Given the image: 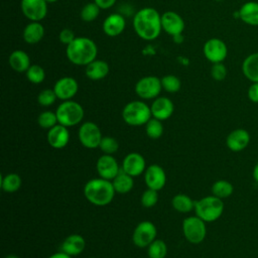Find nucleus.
I'll return each mask as SVG.
<instances>
[{"label":"nucleus","instance_id":"obj_43","mask_svg":"<svg viewBox=\"0 0 258 258\" xmlns=\"http://www.w3.org/2000/svg\"><path fill=\"white\" fill-rule=\"evenodd\" d=\"M248 98L253 103H258V83H252L248 89Z\"/></svg>","mask_w":258,"mask_h":258},{"label":"nucleus","instance_id":"obj_15","mask_svg":"<svg viewBox=\"0 0 258 258\" xmlns=\"http://www.w3.org/2000/svg\"><path fill=\"white\" fill-rule=\"evenodd\" d=\"M184 25L182 17L174 11H166L161 15L162 29L171 36L181 34Z\"/></svg>","mask_w":258,"mask_h":258},{"label":"nucleus","instance_id":"obj_35","mask_svg":"<svg viewBox=\"0 0 258 258\" xmlns=\"http://www.w3.org/2000/svg\"><path fill=\"white\" fill-rule=\"evenodd\" d=\"M99 12H100V7L95 2H91V3L86 4L82 8L80 16L83 21L91 22V21H94L98 17Z\"/></svg>","mask_w":258,"mask_h":258},{"label":"nucleus","instance_id":"obj_48","mask_svg":"<svg viewBox=\"0 0 258 258\" xmlns=\"http://www.w3.org/2000/svg\"><path fill=\"white\" fill-rule=\"evenodd\" d=\"M47 3H54V2H56L57 0H45Z\"/></svg>","mask_w":258,"mask_h":258},{"label":"nucleus","instance_id":"obj_7","mask_svg":"<svg viewBox=\"0 0 258 258\" xmlns=\"http://www.w3.org/2000/svg\"><path fill=\"white\" fill-rule=\"evenodd\" d=\"M182 233L185 239L192 244L203 242L207 235L206 222L198 216H190L182 222Z\"/></svg>","mask_w":258,"mask_h":258},{"label":"nucleus","instance_id":"obj_6","mask_svg":"<svg viewBox=\"0 0 258 258\" xmlns=\"http://www.w3.org/2000/svg\"><path fill=\"white\" fill-rule=\"evenodd\" d=\"M58 124L66 127L78 125L84 118V109L78 102L68 100L60 103L55 111Z\"/></svg>","mask_w":258,"mask_h":258},{"label":"nucleus","instance_id":"obj_17","mask_svg":"<svg viewBox=\"0 0 258 258\" xmlns=\"http://www.w3.org/2000/svg\"><path fill=\"white\" fill-rule=\"evenodd\" d=\"M122 169L131 176H138L146 169V162L144 157L137 152L127 154L122 162Z\"/></svg>","mask_w":258,"mask_h":258},{"label":"nucleus","instance_id":"obj_24","mask_svg":"<svg viewBox=\"0 0 258 258\" xmlns=\"http://www.w3.org/2000/svg\"><path fill=\"white\" fill-rule=\"evenodd\" d=\"M44 35V27L39 21H31L23 29V39L28 44H35L39 42Z\"/></svg>","mask_w":258,"mask_h":258},{"label":"nucleus","instance_id":"obj_28","mask_svg":"<svg viewBox=\"0 0 258 258\" xmlns=\"http://www.w3.org/2000/svg\"><path fill=\"white\" fill-rule=\"evenodd\" d=\"M115 191L118 194H127L129 192L134 185L133 176L127 174L121 167L120 172L112 180Z\"/></svg>","mask_w":258,"mask_h":258},{"label":"nucleus","instance_id":"obj_40","mask_svg":"<svg viewBox=\"0 0 258 258\" xmlns=\"http://www.w3.org/2000/svg\"><path fill=\"white\" fill-rule=\"evenodd\" d=\"M158 201V191L152 188H147L141 196V205L144 208H152Z\"/></svg>","mask_w":258,"mask_h":258},{"label":"nucleus","instance_id":"obj_36","mask_svg":"<svg viewBox=\"0 0 258 258\" xmlns=\"http://www.w3.org/2000/svg\"><path fill=\"white\" fill-rule=\"evenodd\" d=\"M161 86L167 93H176L180 89V81L174 75H166L161 78Z\"/></svg>","mask_w":258,"mask_h":258},{"label":"nucleus","instance_id":"obj_14","mask_svg":"<svg viewBox=\"0 0 258 258\" xmlns=\"http://www.w3.org/2000/svg\"><path fill=\"white\" fill-rule=\"evenodd\" d=\"M79 90L78 82L72 77H62L57 80L53 86V91L57 99L62 101L71 100L76 96Z\"/></svg>","mask_w":258,"mask_h":258},{"label":"nucleus","instance_id":"obj_42","mask_svg":"<svg viewBox=\"0 0 258 258\" xmlns=\"http://www.w3.org/2000/svg\"><path fill=\"white\" fill-rule=\"evenodd\" d=\"M58 38H59V41L66 45H69L75 38V34H74V31L70 28H63L60 32H59V35H58Z\"/></svg>","mask_w":258,"mask_h":258},{"label":"nucleus","instance_id":"obj_44","mask_svg":"<svg viewBox=\"0 0 258 258\" xmlns=\"http://www.w3.org/2000/svg\"><path fill=\"white\" fill-rule=\"evenodd\" d=\"M94 2L100 7V9H109L115 4L116 0H94Z\"/></svg>","mask_w":258,"mask_h":258},{"label":"nucleus","instance_id":"obj_23","mask_svg":"<svg viewBox=\"0 0 258 258\" xmlns=\"http://www.w3.org/2000/svg\"><path fill=\"white\" fill-rule=\"evenodd\" d=\"M239 18L250 26H258V2H245L239 9Z\"/></svg>","mask_w":258,"mask_h":258},{"label":"nucleus","instance_id":"obj_32","mask_svg":"<svg viewBox=\"0 0 258 258\" xmlns=\"http://www.w3.org/2000/svg\"><path fill=\"white\" fill-rule=\"evenodd\" d=\"M147 254L149 258H164L167 254V246L162 240L155 239L147 247Z\"/></svg>","mask_w":258,"mask_h":258},{"label":"nucleus","instance_id":"obj_50","mask_svg":"<svg viewBox=\"0 0 258 258\" xmlns=\"http://www.w3.org/2000/svg\"><path fill=\"white\" fill-rule=\"evenodd\" d=\"M91 258H94V257H91Z\"/></svg>","mask_w":258,"mask_h":258},{"label":"nucleus","instance_id":"obj_18","mask_svg":"<svg viewBox=\"0 0 258 258\" xmlns=\"http://www.w3.org/2000/svg\"><path fill=\"white\" fill-rule=\"evenodd\" d=\"M250 142V134L247 130L239 128L231 131L226 138L227 147L233 152L244 150Z\"/></svg>","mask_w":258,"mask_h":258},{"label":"nucleus","instance_id":"obj_1","mask_svg":"<svg viewBox=\"0 0 258 258\" xmlns=\"http://www.w3.org/2000/svg\"><path fill=\"white\" fill-rule=\"evenodd\" d=\"M133 28L136 34L144 40H153L161 32V15L152 7H144L133 17Z\"/></svg>","mask_w":258,"mask_h":258},{"label":"nucleus","instance_id":"obj_41","mask_svg":"<svg viewBox=\"0 0 258 258\" xmlns=\"http://www.w3.org/2000/svg\"><path fill=\"white\" fill-rule=\"evenodd\" d=\"M227 68L223 62H216L213 63L211 68V76L215 81L221 82L224 81L227 77Z\"/></svg>","mask_w":258,"mask_h":258},{"label":"nucleus","instance_id":"obj_27","mask_svg":"<svg viewBox=\"0 0 258 258\" xmlns=\"http://www.w3.org/2000/svg\"><path fill=\"white\" fill-rule=\"evenodd\" d=\"M242 73L252 83H258V52L250 53L242 62Z\"/></svg>","mask_w":258,"mask_h":258},{"label":"nucleus","instance_id":"obj_46","mask_svg":"<svg viewBox=\"0 0 258 258\" xmlns=\"http://www.w3.org/2000/svg\"><path fill=\"white\" fill-rule=\"evenodd\" d=\"M253 178L256 182H258V162L255 164L253 168Z\"/></svg>","mask_w":258,"mask_h":258},{"label":"nucleus","instance_id":"obj_10","mask_svg":"<svg viewBox=\"0 0 258 258\" xmlns=\"http://www.w3.org/2000/svg\"><path fill=\"white\" fill-rule=\"evenodd\" d=\"M156 227L149 221L140 222L134 229L132 241L138 248L148 247L156 238Z\"/></svg>","mask_w":258,"mask_h":258},{"label":"nucleus","instance_id":"obj_5","mask_svg":"<svg viewBox=\"0 0 258 258\" xmlns=\"http://www.w3.org/2000/svg\"><path fill=\"white\" fill-rule=\"evenodd\" d=\"M122 118L130 126H142L152 118V114L150 107L144 102L132 101L123 108Z\"/></svg>","mask_w":258,"mask_h":258},{"label":"nucleus","instance_id":"obj_16","mask_svg":"<svg viewBox=\"0 0 258 258\" xmlns=\"http://www.w3.org/2000/svg\"><path fill=\"white\" fill-rule=\"evenodd\" d=\"M144 180L148 188L160 190L166 182V174L158 164H151L144 171Z\"/></svg>","mask_w":258,"mask_h":258},{"label":"nucleus","instance_id":"obj_29","mask_svg":"<svg viewBox=\"0 0 258 258\" xmlns=\"http://www.w3.org/2000/svg\"><path fill=\"white\" fill-rule=\"evenodd\" d=\"M195 202L196 201H192L190 197L183 194H178L172 198L171 205L173 209L179 213H189L190 211L195 210Z\"/></svg>","mask_w":258,"mask_h":258},{"label":"nucleus","instance_id":"obj_19","mask_svg":"<svg viewBox=\"0 0 258 258\" xmlns=\"http://www.w3.org/2000/svg\"><path fill=\"white\" fill-rule=\"evenodd\" d=\"M150 110L153 118H156L160 121H164L172 115L174 106L170 99L166 97H157L152 102Z\"/></svg>","mask_w":258,"mask_h":258},{"label":"nucleus","instance_id":"obj_38","mask_svg":"<svg viewBox=\"0 0 258 258\" xmlns=\"http://www.w3.org/2000/svg\"><path fill=\"white\" fill-rule=\"evenodd\" d=\"M99 147L105 154L112 155L113 153L117 152L119 148V143L115 138L110 136H105L102 138Z\"/></svg>","mask_w":258,"mask_h":258},{"label":"nucleus","instance_id":"obj_21","mask_svg":"<svg viewBox=\"0 0 258 258\" xmlns=\"http://www.w3.org/2000/svg\"><path fill=\"white\" fill-rule=\"evenodd\" d=\"M126 26L125 18L119 13L110 14L103 22V31L106 35L114 37L120 35Z\"/></svg>","mask_w":258,"mask_h":258},{"label":"nucleus","instance_id":"obj_34","mask_svg":"<svg viewBox=\"0 0 258 258\" xmlns=\"http://www.w3.org/2000/svg\"><path fill=\"white\" fill-rule=\"evenodd\" d=\"M27 80L32 84H40L45 79L44 70L38 64H31L25 72Z\"/></svg>","mask_w":258,"mask_h":258},{"label":"nucleus","instance_id":"obj_20","mask_svg":"<svg viewBox=\"0 0 258 258\" xmlns=\"http://www.w3.org/2000/svg\"><path fill=\"white\" fill-rule=\"evenodd\" d=\"M69 141L70 133L68 127L61 124H56L54 127L48 129L47 142L52 148L61 149L68 145Z\"/></svg>","mask_w":258,"mask_h":258},{"label":"nucleus","instance_id":"obj_25","mask_svg":"<svg viewBox=\"0 0 258 258\" xmlns=\"http://www.w3.org/2000/svg\"><path fill=\"white\" fill-rule=\"evenodd\" d=\"M8 62L11 69L17 73H24L31 66L28 54L21 49H16L12 51L9 55Z\"/></svg>","mask_w":258,"mask_h":258},{"label":"nucleus","instance_id":"obj_13","mask_svg":"<svg viewBox=\"0 0 258 258\" xmlns=\"http://www.w3.org/2000/svg\"><path fill=\"white\" fill-rule=\"evenodd\" d=\"M96 169L100 177L108 180H113L114 177L120 172L121 167L112 155L104 154L100 156L97 160Z\"/></svg>","mask_w":258,"mask_h":258},{"label":"nucleus","instance_id":"obj_12","mask_svg":"<svg viewBox=\"0 0 258 258\" xmlns=\"http://www.w3.org/2000/svg\"><path fill=\"white\" fill-rule=\"evenodd\" d=\"M20 8L23 15L30 21H40L47 14L45 0H21Z\"/></svg>","mask_w":258,"mask_h":258},{"label":"nucleus","instance_id":"obj_39","mask_svg":"<svg viewBox=\"0 0 258 258\" xmlns=\"http://www.w3.org/2000/svg\"><path fill=\"white\" fill-rule=\"evenodd\" d=\"M57 99L53 89H44L37 96V102L43 107L51 106Z\"/></svg>","mask_w":258,"mask_h":258},{"label":"nucleus","instance_id":"obj_30","mask_svg":"<svg viewBox=\"0 0 258 258\" xmlns=\"http://www.w3.org/2000/svg\"><path fill=\"white\" fill-rule=\"evenodd\" d=\"M22 180L17 173H8L1 177V187L5 192H15L21 186Z\"/></svg>","mask_w":258,"mask_h":258},{"label":"nucleus","instance_id":"obj_26","mask_svg":"<svg viewBox=\"0 0 258 258\" xmlns=\"http://www.w3.org/2000/svg\"><path fill=\"white\" fill-rule=\"evenodd\" d=\"M109 64L102 59H95L86 66V76L92 81H100L109 74Z\"/></svg>","mask_w":258,"mask_h":258},{"label":"nucleus","instance_id":"obj_49","mask_svg":"<svg viewBox=\"0 0 258 258\" xmlns=\"http://www.w3.org/2000/svg\"><path fill=\"white\" fill-rule=\"evenodd\" d=\"M214 1H217V2H221V1H224V0H214Z\"/></svg>","mask_w":258,"mask_h":258},{"label":"nucleus","instance_id":"obj_45","mask_svg":"<svg viewBox=\"0 0 258 258\" xmlns=\"http://www.w3.org/2000/svg\"><path fill=\"white\" fill-rule=\"evenodd\" d=\"M48 258H73V257L70 256V255H68L67 253L60 251V252H56V253L51 254Z\"/></svg>","mask_w":258,"mask_h":258},{"label":"nucleus","instance_id":"obj_22","mask_svg":"<svg viewBox=\"0 0 258 258\" xmlns=\"http://www.w3.org/2000/svg\"><path fill=\"white\" fill-rule=\"evenodd\" d=\"M86 246V241L83 236L79 234H72L68 236L61 243L60 251L74 257L81 254Z\"/></svg>","mask_w":258,"mask_h":258},{"label":"nucleus","instance_id":"obj_11","mask_svg":"<svg viewBox=\"0 0 258 258\" xmlns=\"http://www.w3.org/2000/svg\"><path fill=\"white\" fill-rule=\"evenodd\" d=\"M204 55L206 58L213 62H223L228 54V47L226 43L217 37H213L208 39L203 47Z\"/></svg>","mask_w":258,"mask_h":258},{"label":"nucleus","instance_id":"obj_8","mask_svg":"<svg viewBox=\"0 0 258 258\" xmlns=\"http://www.w3.org/2000/svg\"><path fill=\"white\" fill-rule=\"evenodd\" d=\"M161 79L155 76H146L141 78L135 85V93L144 100L155 99L161 92Z\"/></svg>","mask_w":258,"mask_h":258},{"label":"nucleus","instance_id":"obj_31","mask_svg":"<svg viewBox=\"0 0 258 258\" xmlns=\"http://www.w3.org/2000/svg\"><path fill=\"white\" fill-rule=\"evenodd\" d=\"M234 191L233 184L225 179H219L215 181L212 185V192L214 196L220 199H227L229 198Z\"/></svg>","mask_w":258,"mask_h":258},{"label":"nucleus","instance_id":"obj_3","mask_svg":"<svg viewBox=\"0 0 258 258\" xmlns=\"http://www.w3.org/2000/svg\"><path fill=\"white\" fill-rule=\"evenodd\" d=\"M111 180L99 177L90 179L84 186V196L91 204L99 207L109 205L115 196Z\"/></svg>","mask_w":258,"mask_h":258},{"label":"nucleus","instance_id":"obj_47","mask_svg":"<svg viewBox=\"0 0 258 258\" xmlns=\"http://www.w3.org/2000/svg\"><path fill=\"white\" fill-rule=\"evenodd\" d=\"M5 258H19L18 256H16V255H13V254H10V255H8V256H6Z\"/></svg>","mask_w":258,"mask_h":258},{"label":"nucleus","instance_id":"obj_33","mask_svg":"<svg viewBox=\"0 0 258 258\" xmlns=\"http://www.w3.org/2000/svg\"><path fill=\"white\" fill-rule=\"evenodd\" d=\"M145 131L148 137L151 139H157L161 137L163 133V126L160 120L156 118H151L146 124H145Z\"/></svg>","mask_w":258,"mask_h":258},{"label":"nucleus","instance_id":"obj_9","mask_svg":"<svg viewBox=\"0 0 258 258\" xmlns=\"http://www.w3.org/2000/svg\"><path fill=\"white\" fill-rule=\"evenodd\" d=\"M79 140L83 146L94 149L99 147L103 138L102 133L98 125L94 122H85L79 128Z\"/></svg>","mask_w":258,"mask_h":258},{"label":"nucleus","instance_id":"obj_4","mask_svg":"<svg viewBox=\"0 0 258 258\" xmlns=\"http://www.w3.org/2000/svg\"><path fill=\"white\" fill-rule=\"evenodd\" d=\"M224 212L223 200L216 196H208L195 202L196 216L211 223L217 221Z\"/></svg>","mask_w":258,"mask_h":258},{"label":"nucleus","instance_id":"obj_37","mask_svg":"<svg viewBox=\"0 0 258 258\" xmlns=\"http://www.w3.org/2000/svg\"><path fill=\"white\" fill-rule=\"evenodd\" d=\"M38 125L44 129H50L58 124L56 114L51 111H44L39 114L37 118Z\"/></svg>","mask_w":258,"mask_h":258},{"label":"nucleus","instance_id":"obj_2","mask_svg":"<svg viewBox=\"0 0 258 258\" xmlns=\"http://www.w3.org/2000/svg\"><path fill=\"white\" fill-rule=\"evenodd\" d=\"M69 60L76 66H88L96 59L98 54L97 44L89 37H76L66 49Z\"/></svg>","mask_w":258,"mask_h":258}]
</instances>
